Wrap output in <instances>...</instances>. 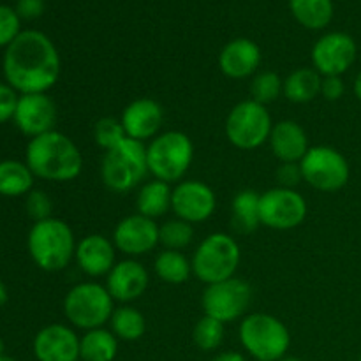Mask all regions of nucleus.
Masks as SVG:
<instances>
[{
    "instance_id": "nucleus-31",
    "label": "nucleus",
    "mask_w": 361,
    "mask_h": 361,
    "mask_svg": "<svg viewBox=\"0 0 361 361\" xmlns=\"http://www.w3.org/2000/svg\"><path fill=\"white\" fill-rule=\"evenodd\" d=\"M194 240V228L189 222L182 221V219H173V221L164 222L159 226V243L164 245L168 250H180L192 243Z\"/></svg>"
},
{
    "instance_id": "nucleus-23",
    "label": "nucleus",
    "mask_w": 361,
    "mask_h": 361,
    "mask_svg": "<svg viewBox=\"0 0 361 361\" xmlns=\"http://www.w3.org/2000/svg\"><path fill=\"white\" fill-rule=\"evenodd\" d=\"M321 85H323V76L316 69L300 67L284 80L282 94L289 102L305 104V102L314 101L321 94Z\"/></svg>"
},
{
    "instance_id": "nucleus-16",
    "label": "nucleus",
    "mask_w": 361,
    "mask_h": 361,
    "mask_svg": "<svg viewBox=\"0 0 361 361\" xmlns=\"http://www.w3.org/2000/svg\"><path fill=\"white\" fill-rule=\"evenodd\" d=\"M13 120L25 136H42L55 130L56 106L48 94H23L18 99Z\"/></svg>"
},
{
    "instance_id": "nucleus-1",
    "label": "nucleus",
    "mask_w": 361,
    "mask_h": 361,
    "mask_svg": "<svg viewBox=\"0 0 361 361\" xmlns=\"http://www.w3.org/2000/svg\"><path fill=\"white\" fill-rule=\"evenodd\" d=\"M4 76L9 87L23 94H46L60 76V55L48 35L25 30L6 48Z\"/></svg>"
},
{
    "instance_id": "nucleus-24",
    "label": "nucleus",
    "mask_w": 361,
    "mask_h": 361,
    "mask_svg": "<svg viewBox=\"0 0 361 361\" xmlns=\"http://www.w3.org/2000/svg\"><path fill=\"white\" fill-rule=\"evenodd\" d=\"M171 196L173 189L169 187V183L155 178L152 182L143 183L136 197L137 214L154 219V221L157 217H162L171 208Z\"/></svg>"
},
{
    "instance_id": "nucleus-35",
    "label": "nucleus",
    "mask_w": 361,
    "mask_h": 361,
    "mask_svg": "<svg viewBox=\"0 0 361 361\" xmlns=\"http://www.w3.org/2000/svg\"><path fill=\"white\" fill-rule=\"evenodd\" d=\"M20 34V16L16 9L0 6V48H7Z\"/></svg>"
},
{
    "instance_id": "nucleus-26",
    "label": "nucleus",
    "mask_w": 361,
    "mask_h": 361,
    "mask_svg": "<svg viewBox=\"0 0 361 361\" xmlns=\"http://www.w3.org/2000/svg\"><path fill=\"white\" fill-rule=\"evenodd\" d=\"M259 200L261 194L256 190H240L233 197L231 215L233 226L240 233H252L261 226V214H259Z\"/></svg>"
},
{
    "instance_id": "nucleus-7",
    "label": "nucleus",
    "mask_w": 361,
    "mask_h": 361,
    "mask_svg": "<svg viewBox=\"0 0 361 361\" xmlns=\"http://www.w3.org/2000/svg\"><path fill=\"white\" fill-rule=\"evenodd\" d=\"M115 300L106 286L97 282H81L74 286L63 298V314L73 326L80 330L104 328L113 316Z\"/></svg>"
},
{
    "instance_id": "nucleus-27",
    "label": "nucleus",
    "mask_w": 361,
    "mask_h": 361,
    "mask_svg": "<svg viewBox=\"0 0 361 361\" xmlns=\"http://www.w3.org/2000/svg\"><path fill=\"white\" fill-rule=\"evenodd\" d=\"M289 9L295 20L310 30H321L334 18L331 0H289Z\"/></svg>"
},
{
    "instance_id": "nucleus-40",
    "label": "nucleus",
    "mask_w": 361,
    "mask_h": 361,
    "mask_svg": "<svg viewBox=\"0 0 361 361\" xmlns=\"http://www.w3.org/2000/svg\"><path fill=\"white\" fill-rule=\"evenodd\" d=\"M44 11V0H18L16 13L23 20H34L39 18Z\"/></svg>"
},
{
    "instance_id": "nucleus-29",
    "label": "nucleus",
    "mask_w": 361,
    "mask_h": 361,
    "mask_svg": "<svg viewBox=\"0 0 361 361\" xmlns=\"http://www.w3.org/2000/svg\"><path fill=\"white\" fill-rule=\"evenodd\" d=\"M154 270L161 281L178 286L189 281L192 274V263L180 250L164 249L155 257Z\"/></svg>"
},
{
    "instance_id": "nucleus-18",
    "label": "nucleus",
    "mask_w": 361,
    "mask_h": 361,
    "mask_svg": "<svg viewBox=\"0 0 361 361\" xmlns=\"http://www.w3.org/2000/svg\"><path fill=\"white\" fill-rule=\"evenodd\" d=\"M120 122L127 137L143 143L145 140L157 136L164 122V109L154 99L141 97L126 106Z\"/></svg>"
},
{
    "instance_id": "nucleus-37",
    "label": "nucleus",
    "mask_w": 361,
    "mask_h": 361,
    "mask_svg": "<svg viewBox=\"0 0 361 361\" xmlns=\"http://www.w3.org/2000/svg\"><path fill=\"white\" fill-rule=\"evenodd\" d=\"M277 182L284 189H295L300 182H303V173L300 162H281L277 173Z\"/></svg>"
},
{
    "instance_id": "nucleus-3",
    "label": "nucleus",
    "mask_w": 361,
    "mask_h": 361,
    "mask_svg": "<svg viewBox=\"0 0 361 361\" xmlns=\"http://www.w3.org/2000/svg\"><path fill=\"white\" fill-rule=\"evenodd\" d=\"M30 257L41 270L60 271L73 261L76 240L73 229L62 219L49 217L35 222L27 238Z\"/></svg>"
},
{
    "instance_id": "nucleus-38",
    "label": "nucleus",
    "mask_w": 361,
    "mask_h": 361,
    "mask_svg": "<svg viewBox=\"0 0 361 361\" xmlns=\"http://www.w3.org/2000/svg\"><path fill=\"white\" fill-rule=\"evenodd\" d=\"M18 94L7 83H0V123L14 118L18 106Z\"/></svg>"
},
{
    "instance_id": "nucleus-4",
    "label": "nucleus",
    "mask_w": 361,
    "mask_h": 361,
    "mask_svg": "<svg viewBox=\"0 0 361 361\" xmlns=\"http://www.w3.org/2000/svg\"><path fill=\"white\" fill-rule=\"evenodd\" d=\"M147 175V147L141 141L126 137L102 157L101 178L113 192L122 194L136 189Z\"/></svg>"
},
{
    "instance_id": "nucleus-48",
    "label": "nucleus",
    "mask_w": 361,
    "mask_h": 361,
    "mask_svg": "<svg viewBox=\"0 0 361 361\" xmlns=\"http://www.w3.org/2000/svg\"><path fill=\"white\" fill-rule=\"evenodd\" d=\"M78 361H83V360H78Z\"/></svg>"
},
{
    "instance_id": "nucleus-5",
    "label": "nucleus",
    "mask_w": 361,
    "mask_h": 361,
    "mask_svg": "<svg viewBox=\"0 0 361 361\" xmlns=\"http://www.w3.org/2000/svg\"><path fill=\"white\" fill-rule=\"evenodd\" d=\"M192 161V140L180 130H168V133L159 134L147 147L148 173L161 182L173 183L182 180Z\"/></svg>"
},
{
    "instance_id": "nucleus-34",
    "label": "nucleus",
    "mask_w": 361,
    "mask_h": 361,
    "mask_svg": "<svg viewBox=\"0 0 361 361\" xmlns=\"http://www.w3.org/2000/svg\"><path fill=\"white\" fill-rule=\"evenodd\" d=\"M126 130L120 120L111 118V116H106L101 118L94 127V140L95 143L101 148H104L106 152L115 148L116 145L122 143L126 140Z\"/></svg>"
},
{
    "instance_id": "nucleus-41",
    "label": "nucleus",
    "mask_w": 361,
    "mask_h": 361,
    "mask_svg": "<svg viewBox=\"0 0 361 361\" xmlns=\"http://www.w3.org/2000/svg\"><path fill=\"white\" fill-rule=\"evenodd\" d=\"M212 361H247V360H245V356L240 355V353L228 351V353H221V355L215 356Z\"/></svg>"
},
{
    "instance_id": "nucleus-15",
    "label": "nucleus",
    "mask_w": 361,
    "mask_h": 361,
    "mask_svg": "<svg viewBox=\"0 0 361 361\" xmlns=\"http://www.w3.org/2000/svg\"><path fill=\"white\" fill-rule=\"evenodd\" d=\"M113 243L130 257L145 256L159 245V226L154 219L136 214L122 219L113 231Z\"/></svg>"
},
{
    "instance_id": "nucleus-46",
    "label": "nucleus",
    "mask_w": 361,
    "mask_h": 361,
    "mask_svg": "<svg viewBox=\"0 0 361 361\" xmlns=\"http://www.w3.org/2000/svg\"><path fill=\"white\" fill-rule=\"evenodd\" d=\"M0 356H4V341L0 338Z\"/></svg>"
},
{
    "instance_id": "nucleus-9",
    "label": "nucleus",
    "mask_w": 361,
    "mask_h": 361,
    "mask_svg": "<svg viewBox=\"0 0 361 361\" xmlns=\"http://www.w3.org/2000/svg\"><path fill=\"white\" fill-rule=\"evenodd\" d=\"M224 129L233 147L240 150H254L270 140L274 123L267 106L249 99L238 102L229 111Z\"/></svg>"
},
{
    "instance_id": "nucleus-39",
    "label": "nucleus",
    "mask_w": 361,
    "mask_h": 361,
    "mask_svg": "<svg viewBox=\"0 0 361 361\" xmlns=\"http://www.w3.org/2000/svg\"><path fill=\"white\" fill-rule=\"evenodd\" d=\"M345 87L341 76H324L321 85V94L326 101H338L344 95Z\"/></svg>"
},
{
    "instance_id": "nucleus-11",
    "label": "nucleus",
    "mask_w": 361,
    "mask_h": 361,
    "mask_svg": "<svg viewBox=\"0 0 361 361\" xmlns=\"http://www.w3.org/2000/svg\"><path fill=\"white\" fill-rule=\"evenodd\" d=\"M252 302V288L242 279L231 277L228 281L207 286L203 293L204 316L221 323H233L247 312Z\"/></svg>"
},
{
    "instance_id": "nucleus-17",
    "label": "nucleus",
    "mask_w": 361,
    "mask_h": 361,
    "mask_svg": "<svg viewBox=\"0 0 361 361\" xmlns=\"http://www.w3.org/2000/svg\"><path fill=\"white\" fill-rule=\"evenodd\" d=\"M34 355L37 361H78L80 337L66 324H49L35 335Z\"/></svg>"
},
{
    "instance_id": "nucleus-43",
    "label": "nucleus",
    "mask_w": 361,
    "mask_h": 361,
    "mask_svg": "<svg viewBox=\"0 0 361 361\" xmlns=\"http://www.w3.org/2000/svg\"><path fill=\"white\" fill-rule=\"evenodd\" d=\"M355 94H356V97H358L361 101V71H360V74L356 76V80H355Z\"/></svg>"
},
{
    "instance_id": "nucleus-19",
    "label": "nucleus",
    "mask_w": 361,
    "mask_h": 361,
    "mask_svg": "<svg viewBox=\"0 0 361 361\" xmlns=\"http://www.w3.org/2000/svg\"><path fill=\"white\" fill-rule=\"evenodd\" d=\"M148 288V271L140 261L123 259L113 267L106 277V289L113 300L130 303L143 296Z\"/></svg>"
},
{
    "instance_id": "nucleus-28",
    "label": "nucleus",
    "mask_w": 361,
    "mask_h": 361,
    "mask_svg": "<svg viewBox=\"0 0 361 361\" xmlns=\"http://www.w3.org/2000/svg\"><path fill=\"white\" fill-rule=\"evenodd\" d=\"M34 187V173L18 161L0 162V196L18 197L28 194Z\"/></svg>"
},
{
    "instance_id": "nucleus-33",
    "label": "nucleus",
    "mask_w": 361,
    "mask_h": 361,
    "mask_svg": "<svg viewBox=\"0 0 361 361\" xmlns=\"http://www.w3.org/2000/svg\"><path fill=\"white\" fill-rule=\"evenodd\" d=\"M224 323L214 319L210 316H203L194 326V344L201 349V351H215L221 348L222 341H224Z\"/></svg>"
},
{
    "instance_id": "nucleus-30",
    "label": "nucleus",
    "mask_w": 361,
    "mask_h": 361,
    "mask_svg": "<svg viewBox=\"0 0 361 361\" xmlns=\"http://www.w3.org/2000/svg\"><path fill=\"white\" fill-rule=\"evenodd\" d=\"M109 326L116 338L126 342L140 341L147 330V321L143 314L137 309L129 305H122L113 310V316L109 319Z\"/></svg>"
},
{
    "instance_id": "nucleus-36",
    "label": "nucleus",
    "mask_w": 361,
    "mask_h": 361,
    "mask_svg": "<svg viewBox=\"0 0 361 361\" xmlns=\"http://www.w3.org/2000/svg\"><path fill=\"white\" fill-rule=\"evenodd\" d=\"M25 207H27V214L35 222L46 221V219L51 217L53 203L48 194L42 192V190H30L27 194V204Z\"/></svg>"
},
{
    "instance_id": "nucleus-44",
    "label": "nucleus",
    "mask_w": 361,
    "mask_h": 361,
    "mask_svg": "<svg viewBox=\"0 0 361 361\" xmlns=\"http://www.w3.org/2000/svg\"><path fill=\"white\" fill-rule=\"evenodd\" d=\"M281 361H303V360H300V358H295V356H286V358H282Z\"/></svg>"
},
{
    "instance_id": "nucleus-2",
    "label": "nucleus",
    "mask_w": 361,
    "mask_h": 361,
    "mask_svg": "<svg viewBox=\"0 0 361 361\" xmlns=\"http://www.w3.org/2000/svg\"><path fill=\"white\" fill-rule=\"evenodd\" d=\"M27 162L34 176L49 182H71L83 169V155L71 137L59 130L32 137L27 145Z\"/></svg>"
},
{
    "instance_id": "nucleus-10",
    "label": "nucleus",
    "mask_w": 361,
    "mask_h": 361,
    "mask_svg": "<svg viewBox=\"0 0 361 361\" xmlns=\"http://www.w3.org/2000/svg\"><path fill=\"white\" fill-rule=\"evenodd\" d=\"M303 182L323 192H337L349 182V162L344 155L331 147H310L300 162Z\"/></svg>"
},
{
    "instance_id": "nucleus-45",
    "label": "nucleus",
    "mask_w": 361,
    "mask_h": 361,
    "mask_svg": "<svg viewBox=\"0 0 361 361\" xmlns=\"http://www.w3.org/2000/svg\"><path fill=\"white\" fill-rule=\"evenodd\" d=\"M0 361H16V360H13V358H9V356H0Z\"/></svg>"
},
{
    "instance_id": "nucleus-22",
    "label": "nucleus",
    "mask_w": 361,
    "mask_h": 361,
    "mask_svg": "<svg viewBox=\"0 0 361 361\" xmlns=\"http://www.w3.org/2000/svg\"><path fill=\"white\" fill-rule=\"evenodd\" d=\"M270 148L281 162H302L310 150L305 129L295 120H282L274 123L270 134Z\"/></svg>"
},
{
    "instance_id": "nucleus-20",
    "label": "nucleus",
    "mask_w": 361,
    "mask_h": 361,
    "mask_svg": "<svg viewBox=\"0 0 361 361\" xmlns=\"http://www.w3.org/2000/svg\"><path fill=\"white\" fill-rule=\"evenodd\" d=\"M115 243L102 235H88L76 243L78 267L88 277H108L115 267Z\"/></svg>"
},
{
    "instance_id": "nucleus-14",
    "label": "nucleus",
    "mask_w": 361,
    "mask_h": 361,
    "mask_svg": "<svg viewBox=\"0 0 361 361\" xmlns=\"http://www.w3.org/2000/svg\"><path fill=\"white\" fill-rule=\"evenodd\" d=\"M215 207V192L201 180H185L173 189L171 210L175 212L176 219H182L189 224H200L210 219Z\"/></svg>"
},
{
    "instance_id": "nucleus-47",
    "label": "nucleus",
    "mask_w": 361,
    "mask_h": 361,
    "mask_svg": "<svg viewBox=\"0 0 361 361\" xmlns=\"http://www.w3.org/2000/svg\"><path fill=\"white\" fill-rule=\"evenodd\" d=\"M358 361H361V356H360V360H358Z\"/></svg>"
},
{
    "instance_id": "nucleus-13",
    "label": "nucleus",
    "mask_w": 361,
    "mask_h": 361,
    "mask_svg": "<svg viewBox=\"0 0 361 361\" xmlns=\"http://www.w3.org/2000/svg\"><path fill=\"white\" fill-rule=\"evenodd\" d=\"M355 39L344 32L323 35L312 48L314 69L321 76H342L356 60Z\"/></svg>"
},
{
    "instance_id": "nucleus-21",
    "label": "nucleus",
    "mask_w": 361,
    "mask_h": 361,
    "mask_svg": "<svg viewBox=\"0 0 361 361\" xmlns=\"http://www.w3.org/2000/svg\"><path fill=\"white\" fill-rule=\"evenodd\" d=\"M261 63V49L254 41L238 37L229 41L219 55L222 74L231 80H245L257 71Z\"/></svg>"
},
{
    "instance_id": "nucleus-6",
    "label": "nucleus",
    "mask_w": 361,
    "mask_h": 361,
    "mask_svg": "<svg viewBox=\"0 0 361 361\" xmlns=\"http://www.w3.org/2000/svg\"><path fill=\"white\" fill-rule=\"evenodd\" d=\"M240 342L257 361H281L286 358L291 335L281 319L270 314H250L240 323Z\"/></svg>"
},
{
    "instance_id": "nucleus-8",
    "label": "nucleus",
    "mask_w": 361,
    "mask_h": 361,
    "mask_svg": "<svg viewBox=\"0 0 361 361\" xmlns=\"http://www.w3.org/2000/svg\"><path fill=\"white\" fill-rule=\"evenodd\" d=\"M192 274L203 284L212 286L235 277L240 264V245L224 233L208 235L192 256Z\"/></svg>"
},
{
    "instance_id": "nucleus-32",
    "label": "nucleus",
    "mask_w": 361,
    "mask_h": 361,
    "mask_svg": "<svg viewBox=\"0 0 361 361\" xmlns=\"http://www.w3.org/2000/svg\"><path fill=\"white\" fill-rule=\"evenodd\" d=\"M282 92H284V80L274 71H263L256 74L250 83V95H252L250 99L263 106L277 101Z\"/></svg>"
},
{
    "instance_id": "nucleus-25",
    "label": "nucleus",
    "mask_w": 361,
    "mask_h": 361,
    "mask_svg": "<svg viewBox=\"0 0 361 361\" xmlns=\"http://www.w3.org/2000/svg\"><path fill=\"white\" fill-rule=\"evenodd\" d=\"M118 353V338L111 330L95 328L85 331L80 338V360L83 361H113Z\"/></svg>"
},
{
    "instance_id": "nucleus-12",
    "label": "nucleus",
    "mask_w": 361,
    "mask_h": 361,
    "mask_svg": "<svg viewBox=\"0 0 361 361\" xmlns=\"http://www.w3.org/2000/svg\"><path fill=\"white\" fill-rule=\"evenodd\" d=\"M307 201L298 190L275 187L261 194L259 214L261 224L277 231L295 229L305 221Z\"/></svg>"
},
{
    "instance_id": "nucleus-42",
    "label": "nucleus",
    "mask_w": 361,
    "mask_h": 361,
    "mask_svg": "<svg viewBox=\"0 0 361 361\" xmlns=\"http://www.w3.org/2000/svg\"><path fill=\"white\" fill-rule=\"evenodd\" d=\"M7 298H9V295H7V288L4 286V282L0 281V307L6 305Z\"/></svg>"
}]
</instances>
